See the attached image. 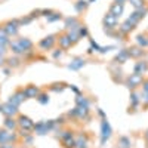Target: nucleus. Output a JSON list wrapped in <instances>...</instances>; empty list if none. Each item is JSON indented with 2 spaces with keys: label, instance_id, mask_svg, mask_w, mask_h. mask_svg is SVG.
Instances as JSON below:
<instances>
[{
  "label": "nucleus",
  "instance_id": "obj_1",
  "mask_svg": "<svg viewBox=\"0 0 148 148\" xmlns=\"http://www.w3.org/2000/svg\"><path fill=\"white\" fill-rule=\"evenodd\" d=\"M147 14H148V6H144V8H139V9H135V12L127 18V21L132 24L133 27H136L138 24H139V21H141Z\"/></svg>",
  "mask_w": 148,
  "mask_h": 148
},
{
  "label": "nucleus",
  "instance_id": "obj_2",
  "mask_svg": "<svg viewBox=\"0 0 148 148\" xmlns=\"http://www.w3.org/2000/svg\"><path fill=\"white\" fill-rule=\"evenodd\" d=\"M142 82H144V76H142V74H136V73H133V74H130V76L127 77L126 84H127V88H129V89L135 90L136 88H139V86L142 84Z\"/></svg>",
  "mask_w": 148,
  "mask_h": 148
},
{
  "label": "nucleus",
  "instance_id": "obj_3",
  "mask_svg": "<svg viewBox=\"0 0 148 148\" xmlns=\"http://www.w3.org/2000/svg\"><path fill=\"white\" fill-rule=\"evenodd\" d=\"M16 139H18L16 133L10 132L8 129H2V130H0V145H2V144H15Z\"/></svg>",
  "mask_w": 148,
  "mask_h": 148
},
{
  "label": "nucleus",
  "instance_id": "obj_4",
  "mask_svg": "<svg viewBox=\"0 0 148 148\" xmlns=\"http://www.w3.org/2000/svg\"><path fill=\"white\" fill-rule=\"evenodd\" d=\"M19 19H12V21H8L3 24V30L6 31V34L10 37V36H16L18 34V30H19Z\"/></svg>",
  "mask_w": 148,
  "mask_h": 148
},
{
  "label": "nucleus",
  "instance_id": "obj_5",
  "mask_svg": "<svg viewBox=\"0 0 148 148\" xmlns=\"http://www.w3.org/2000/svg\"><path fill=\"white\" fill-rule=\"evenodd\" d=\"M53 125H55L53 121H39V123H36V125H34V129L33 130L37 135H46L49 130L53 127Z\"/></svg>",
  "mask_w": 148,
  "mask_h": 148
},
{
  "label": "nucleus",
  "instance_id": "obj_6",
  "mask_svg": "<svg viewBox=\"0 0 148 148\" xmlns=\"http://www.w3.org/2000/svg\"><path fill=\"white\" fill-rule=\"evenodd\" d=\"M16 123H18V126H19L22 130L31 132V130L34 129V121H33L30 117H27V116H19L18 120H16Z\"/></svg>",
  "mask_w": 148,
  "mask_h": 148
},
{
  "label": "nucleus",
  "instance_id": "obj_7",
  "mask_svg": "<svg viewBox=\"0 0 148 148\" xmlns=\"http://www.w3.org/2000/svg\"><path fill=\"white\" fill-rule=\"evenodd\" d=\"M55 43H56V36L51 34V36L45 37V39H42L39 46H40V49H43V51H51V49L55 46Z\"/></svg>",
  "mask_w": 148,
  "mask_h": 148
},
{
  "label": "nucleus",
  "instance_id": "obj_8",
  "mask_svg": "<svg viewBox=\"0 0 148 148\" xmlns=\"http://www.w3.org/2000/svg\"><path fill=\"white\" fill-rule=\"evenodd\" d=\"M110 136H111V126L107 121V119H104L101 123V144L104 145L110 139Z\"/></svg>",
  "mask_w": 148,
  "mask_h": 148
},
{
  "label": "nucleus",
  "instance_id": "obj_9",
  "mask_svg": "<svg viewBox=\"0 0 148 148\" xmlns=\"http://www.w3.org/2000/svg\"><path fill=\"white\" fill-rule=\"evenodd\" d=\"M117 16H114L113 14H108L104 16V25H105V30H114V28H117Z\"/></svg>",
  "mask_w": 148,
  "mask_h": 148
},
{
  "label": "nucleus",
  "instance_id": "obj_10",
  "mask_svg": "<svg viewBox=\"0 0 148 148\" xmlns=\"http://www.w3.org/2000/svg\"><path fill=\"white\" fill-rule=\"evenodd\" d=\"M24 99H27V98H25V93H24V90H16L14 95L9 98V102H10L12 105H15V107H19V105L24 102Z\"/></svg>",
  "mask_w": 148,
  "mask_h": 148
},
{
  "label": "nucleus",
  "instance_id": "obj_11",
  "mask_svg": "<svg viewBox=\"0 0 148 148\" xmlns=\"http://www.w3.org/2000/svg\"><path fill=\"white\" fill-rule=\"evenodd\" d=\"M56 43L59 45V49H62V51H67L73 46V42L70 40L68 34H59V37L56 39Z\"/></svg>",
  "mask_w": 148,
  "mask_h": 148
},
{
  "label": "nucleus",
  "instance_id": "obj_12",
  "mask_svg": "<svg viewBox=\"0 0 148 148\" xmlns=\"http://www.w3.org/2000/svg\"><path fill=\"white\" fill-rule=\"evenodd\" d=\"M2 113H3L6 117H14V116L18 114V107L12 105V104L8 101V102H5V104L2 105Z\"/></svg>",
  "mask_w": 148,
  "mask_h": 148
},
{
  "label": "nucleus",
  "instance_id": "obj_13",
  "mask_svg": "<svg viewBox=\"0 0 148 148\" xmlns=\"http://www.w3.org/2000/svg\"><path fill=\"white\" fill-rule=\"evenodd\" d=\"M22 90H24V93H25V98H27V99H28V98H37V96L40 95V92H42L36 84H28L27 88L22 89Z\"/></svg>",
  "mask_w": 148,
  "mask_h": 148
},
{
  "label": "nucleus",
  "instance_id": "obj_14",
  "mask_svg": "<svg viewBox=\"0 0 148 148\" xmlns=\"http://www.w3.org/2000/svg\"><path fill=\"white\" fill-rule=\"evenodd\" d=\"M82 27V24L77 18H74V16H70V18H65V28L67 30H79Z\"/></svg>",
  "mask_w": 148,
  "mask_h": 148
},
{
  "label": "nucleus",
  "instance_id": "obj_15",
  "mask_svg": "<svg viewBox=\"0 0 148 148\" xmlns=\"http://www.w3.org/2000/svg\"><path fill=\"white\" fill-rule=\"evenodd\" d=\"M127 55H129V58L139 59L141 56L145 55V52L142 51V47H139V46H133V47H129V49H127Z\"/></svg>",
  "mask_w": 148,
  "mask_h": 148
},
{
  "label": "nucleus",
  "instance_id": "obj_16",
  "mask_svg": "<svg viewBox=\"0 0 148 148\" xmlns=\"http://www.w3.org/2000/svg\"><path fill=\"white\" fill-rule=\"evenodd\" d=\"M123 9H125V6H123V3H113V5H111L110 6V14H113L114 16H120L121 14H123Z\"/></svg>",
  "mask_w": 148,
  "mask_h": 148
},
{
  "label": "nucleus",
  "instance_id": "obj_17",
  "mask_svg": "<svg viewBox=\"0 0 148 148\" xmlns=\"http://www.w3.org/2000/svg\"><path fill=\"white\" fill-rule=\"evenodd\" d=\"M129 59V55H127V49H121V51H119V53L116 55L114 61L117 64H125L126 61Z\"/></svg>",
  "mask_w": 148,
  "mask_h": 148
},
{
  "label": "nucleus",
  "instance_id": "obj_18",
  "mask_svg": "<svg viewBox=\"0 0 148 148\" xmlns=\"http://www.w3.org/2000/svg\"><path fill=\"white\" fill-rule=\"evenodd\" d=\"M9 47L12 49V52H14L15 55H24V49L21 47L18 40H10L9 42Z\"/></svg>",
  "mask_w": 148,
  "mask_h": 148
},
{
  "label": "nucleus",
  "instance_id": "obj_19",
  "mask_svg": "<svg viewBox=\"0 0 148 148\" xmlns=\"http://www.w3.org/2000/svg\"><path fill=\"white\" fill-rule=\"evenodd\" d=\"M16 127H18V123H16V120H15L14 117H6V119H5V129L14 132Z\"/></svg>",
  "mask_w": 148,
  "mask_h": 148
},
{
  "label": "nucleus",
  "instance_id": "obj_20",
  "mask_svg": "<svg viewBox=\"0 0 148 148\" xmlns=\"http://www.w3.org/2000/svg\"><path fill=\"white\" fill-rule=\"evenodd\" d=\"M133 28H135V27H133L132 24H130V22H129V21L126 19V21H125V22H123L121 25L119 27V31H120V34L126 36V34H129V33H130V31H132Z\"/></svg>",
  "mask_w": 148,
  "mask_h": 148
},
{
  "label": "nucleus",
  "instance_id": "obj_21",
  "mask_svg": "<svg viewBox=\"0 0 148 148\" xmlns=\"http://www.w3.org/2000/svg\"><path fill=\"white\" fill-rule=\"evenodd\" d=\"M147 70H148V62H147V61H139V62L135 64V71L133 73L144 74V73H147Z\"/></svg>",
  "mask_w": 148,
  "mask_h": 148
},
{
  "label": "nucleus",
  "instance_id": "obj_22",
  "mask_svg": "<svg viewBox=\"0 0 148 148\" xmlns=\"http://www.w3.org/2000/svg\"><path fill=\"white\" fill-rule=\"evenodd\" d=\"M84 62H86V61L83 58H76V59L71 61V64H68V68L70 70H80L84 65Z\"/></svg>",
  "mask_w": 148,
  "mask_h": 148
},
{
  "label": "nucleus",
  "instance_id": "obj_23",
  "mask_svg": "<svg viewBox=\"0 0 148 148\" xmlns=\"http://www.w3.org/2000/svg\"><path fill=\"white\" fill-rule=\"evenodd\" d=\"M18 42H19L21 47L24 49V53H25L27 51H31V49H33V42H31L30 39H25V37H22V39H18Z\"/></svg>",
  "mask_w": 148,
  "mask_h": 148
},
{
  "label": "nucleus",
  "instance_id": "obj_24",
  "mask_svg": "<svg viewBox=\"0 0 148 148\" xmlns=\"http://www.w3.org/2000/svg\"><path fill=\"white\" fill-rule=\"evenodd\" d=\"M139 102H141V98L138 96V93L135 92V90H132V93H130V105H129V108L135 110V108L139 105Z\"/></svg>",
  "mask_w": 148,
  "mask_h": 148
},
{
  "label": "nucleus",
  "instance_id": "obj_25",
  "mask_svg": "<svg viewBox=\"0 0 148 148\" xmlns=\"http://www.w3.org/2000/svg\"><path fill=\"white\" fill-rule=\"evenodd\" d=\"M61 142H62L64 148H76V139H74V135H71V136H68V138H64Z\"/></svg>",
  "mask_w": 148,
  "mask_h": 148
},
{
  "label": "nucleus",
  "instance_id": "obj_26",
  "mask_svg": "<svg viewBox=\"0 0 148 148\" xmlns=\"http://www.w3.org/2000/svg\"><path fill=\"white\" fill-rule=\"evenodd\" d=\"M76 139V148H86L88 147V139H86L84 135H79L77 138H74Z\"/></svg>",
  "mask_w": 148,
  "mask_h": 148
},
{
  "label": "nucleus",
  "instance_id": "obj_27",
  "mask_svg": "<svg viewBox=\"0 0 148 148\" xmlns=\"http://www.w3.org/2000/svg\"><path fill=\"white\" fill-rule=\"evenodd\" d=\"M9 36L6 34V31L3 30V27H0V46H8L9 45Z\"/></svg>",
  "mask_w": 148,
  "mask_h": 148
},
{
  "label": "nucleus",
  "instance_id": "obj_28",
  "mask_svg": "<svg viewBox=\"0 0 148 148\" xmlns=\"http://www.w3.org/2000/svg\"><path fill=\"white\" fill-rule=\"evenodd\" d=\"M136 43H138L139 47H145V46H148V37H147L145 34H139V36L136 37Z\"/></svg>",
  "mask_w": 148,
  "mask_h": 148
},
{
  "label": "nucleus",
  "instance_id": "obj_29",
  "mask_svg": "<svg viewBox=\"0 0 148 148\" xmlns=\"http://www.w3.org/2000/svg\"><path fill=\"white\" fill-rule=\"evenodd\" d=\"M119 147L120 148H130V139L126 136H121L119 139Z\"/></svg>",
  "mask_w": 148,
  "mask_h": 148
},
{
  "label": "nucleus",
  "instance_id": "obj_30",
  "mask_svg": "<svg viewBox=\"0 0 148 148\" xmlns=\"http://www.w3.org/2000/svg\"><path fill=\"white\" fill-rule=\"evenodd\" d=\"M37 101H39L42 105H46V104H49V95L47 93H43V92H40V95L36 98Z\"/></svg>",
  "mask_w": 148,
  "mask_h": 148
},
{
  "label": "nucleus",
  "instance_id": "obj_31",
  "mask_svg": "<svg viewBox=\"0 0 148 148\" xmlns=\"http://www.w3.org/2000/svg\"><path fill=\"white\" fill-rule=\"evenodd\" d=\"M74 8H76V10L80 14V12H83L86 8H88V2H84V0H79V2L74 5Z\"/></svg>",
  "mask_w": 148,
  "mask_h": 148
},
{
  "label": "nucleus",
  "instance_id": "obj_32",
  "mask_svg": "<svg viewBox=\"0 0 148 148\" xmlns=\"http://www.w3.org/2000/svg\"><path fill=\"white\" fill-rule=\"evenodd\" d=\"M130 5L135 8V9H139V8H144L145 6V0H129Z\"/></svg>",
  "mask_w": 148,
  "mask_h": 148
},
{
  "label": "nucleus",
  "instance_id": "obj_33",
  "mask_svg": "<svg viewBox=\"0 0 148 148\" xmlns=\"http://www.w3.org/2000/svg\"><path fill=\"white\" fill-rule=\"evenodd\" d=\"M76 102H77V105H82V107H86V108H89V101L86 99V98H83V96H77Z\"/></svg>",
  "mask_w": 148,
  "mask_h": 148
},
{
  "label": "nucleus",
  "instance_id": "obj_34",
  "mask_svg": "<svg viewBox=\"0 0 148 148\" xmlns=\"http://www.w3.org/2000/svg\"><path fill=\"white\" fill-rule=\"evenodd\" d=\"M61 18H62V15L58 14V12H53L52 15L47 16V22H55V21H58V19H61Z\"/></svg>",
  "mask_w": 148,
  "mask_h": 148
},
{
  "label": "nucleus",
  "instance_id": "obj_35",
  "mask_svg": "<svg viewBox=\"0 0 148 148\" xmlns=\"http://www.w3.org/2000/svg\"><path fill=\"white\" fill-rule=\"evenodd\" d=\"M88 34H89V31H88V28H86L84 25H82V27L79 28V37H80V39H83V37H88Z\"/></svg>",
  "mask_w": 148,
  "mask_h": 148
},
{
  "label": "nucleus",
  "instance_id": "obj_36",
  "mask_svg": "<svg viewBox=\"0 0 148 148\" xmlns=\"http://www.w3.org/2000/svg\"><path fill=\"white\" fill-rule=\"evenodd\" d=\"M73 135V132L71 130H62V132H59V135H58V138L62 141L64 138H68V136H71Z\"/></svg>",
  "mask_w": 148,
  "mask_h": 148
},
{
  "label": "nucleus",
  "instance_id": "obj_37",
  "mask_svg": "<svg viewBox=\"0 0 148 148\" xmlns=\"http://www.w3.org/2000/svg\"><path fill=\"white\" fill-rule=\"evenodd\" d=\"M64 89V84L62 83H55V84H52L51 86V90H53V92H61V90H62Z\"/></svg>",
  "mask_w": 148,
  "mask_h": 148
},
{
  "label": "nucleus",
  "instance_id": "obj_38",
  "mask_svg": "<svg viewBox=\"0 0 148 148\" xmlns=\"http://www.w3.org/2000/svg\"><path fill=\"white\" fill-rule=\"evenodd\" d=\"M8 62H9L10 67H18V65H19V59H18V58H9Z\"/></svg>",
  "mask_w": 148,
  "mask_h": 148
},
{
  "label": "nucleus",
  "instance_id": "obj_39",
  "mask_svg": "<svg viewBox=\"0 0 148 148\" xmlns=\"http://www.w3.org/2000/svg\"><path fill=\"white\" fill-rule=\"evenodd\" d=\"M33 21V18L31 16H25V18H21L19 19V25H27V24H30Z\"/></svg>",
  "mask_w": 148,
  "mask_h": 148
},
{
  "label": "nucleus",
  "instance_id": "obj_40",
  "mask_svg": "<svg viewBox=\"0 0 148 148\" xmlns=\"http://www.w3.org/2000/svg\"><path fill=\"white\" fill-rule=\"evenodd\" d=\"M141 101H142L144 107H145V108H148V92H147V93H144V92H142V95H141Z\"/></svg>",
  "mask_w": 148,
  "mask_h": 148
},
{
  "label": "nucleus",
  "instance_id": "obj_41",
  "mask_svg": "<svg viewBox=\"0 0 148 148\" xmlns=\"http://www.w3.org/2000/svg\"><path fill=\"white\" fill-rule=\"evenodd\" d=\"M40 14H42L43 16H49V15H52V14H53V10H52V9H42V10H40Z\"/></svg>",
  "mask_w": 148,
  "mask_h": 148
},
{
  "label": "nucleus",
  "instance_id": "obj_42",
  "mask_svg": "<svg viewBox=\"0 0 148 148\" xmlns=\"http://www.w3.org/2000/svg\"><path fill=\"white\" fill-rule=\"evenodd\" d=\"M142 92L144 93L148 92V79H144V82H142Z\"/></svg>",
  "mask_w": 148,
  "mask_h": 148
},
{
  "label": "nucleus",
  "instance_id": "obj_43",
  "mask_svg": "<svg viewBox=\"0 0 148 148\" xmlns=\"http://www.w3.org/2000/svg\"><path fill=\"white\" fill-rule=\"evenodd\" d=\"M61 56H62V49H56V51L53 52V58L58 59V58H61Z\"/></svg>",
  "mask_w": 148,
  "mask_h": 148
},
{
  "label": "nucleus",
  "instance_id": "obj_44",
  "mask_svg": "<svg viewBox=\"0 0 148 148\" xmlns=\"http://www.w3.org/2000/svg\"><path fill=\"white\" fill-rule=\"evenodd\" d=\"M0 148H14V145H12V144H2Z\"/></svg>",
  "mask_w": 148,
  "mask_h": 148
},
{
  "label": "nucleus",
  "instance_id": "obj_45",
  "mask_svg": "<svg viewBox=\"0 0 148 148\" xmlns=\"http://www.w3.org/2000/svg\"><path fill=\"white\" fill-rule=\"evenodd\" d=\"M3 62H5V58L3 55H0V65H3Z\"/></svg>",
  "mask_w": 148,
  "mask_h": 148
},
{
  "label": "nucleus",
  "instance_id": "obj_46",
  "mask_svg": "<svg viewBox=\"0 0 148 148\" xmlns=\"http://www.w3.org/2000/svg\"><path fill=\"white\" fill-rule=\"evenodd\" d=\"M126 0H116V3H125Z\"/></svg>",
  "mask_w": 148,
  "mask_h": 148
},
{
  "label": "nucleus",
  "instance_id": "obj_47",
  "mask_svg": "<svg viewBox=\"0 0 148 148\" xmlns=\"http://www.w3.org/2000/svg\"><path fill=\"white\" fill-rule=\"evenodd\" d=\"M145 139H147V141H148V130H147V132H145Z\"/></svg>",
  "mask_w": 148,
  "mask_h": 148
},
{
  "label": "nucleus",
  "instance_id": "obj_48",
  "mask_svg": "<svg viewBox=\"0 0 148 148\" xmlns=\"http://www.w3.org/2000/svg\"><path fill=\"white\" fill-rule=\"evenodd\" d=\"M0 113H2V107H0Z\"/></svg>",
  "mask_w": 148,
  "mask_h": 148
},
{
  "label": "nucleus",
  "instance_id": "obj_49",
  "mask_svg": "<svg viewBox=\"0 0 148 148\" xmlns=\"http://www.w3.org/2000/svg\"><path fill=\"white\" fill-rule=\"evenodd\" d=\"M147 148H148V141H147Z\"/></svg>",
  "mask_w": 148,
  "mask_h": 148
},
{
  "label": "nucleus",
  "instance_id": "obj_50",
  "mask_svg": "<svg viewBox=\"0 0 148 148\" xmlns=\"http://www.w3.org/2000/svg\"><path fill=\"white\" fill-rule=\"evenodd\" d=\"M89 2H95V0H89Z\"/></svg>",
  "mask_w": 148,
  "mask_h": 148
}]
</instances>
